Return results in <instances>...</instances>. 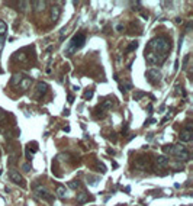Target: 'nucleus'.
<instances>
[{"label": "nucleus", "instance_id": "7", "mask_svg": "<svg viewBox=\"0 0 193 206\" xmlns=\"http://www.w3.org/2000/svg\"><path fill=\"white\" fill-rule=\"evenodd\" d=\"M9 177L10 180L13 183H16V184H20V186H25V180L24 177L19 174V171H16V170H12V171L9 173Z\"/></svg>", "mask_w": 193, "mask_h": 206}, {"label": "nucleus", "instance_id": "2", "mask_svg": "<svg viewBox=\"0 0 193 206\" xmlns=\"http://www.w3.org/2000/svg\"><path fill=\"white\" fill-rule=\"evenodd\" d=\"M86 42V35L83 32H79V34H75L73 36L70 42H68V47L66 48V54L67 55H73V54L77 51V49H80Z\"/></svg>", "mask_w": 193, "mask_h": 206}, {"label": "nucleus", "instance_id": "4", "mask_svg": "<svg viewBox=\"0 0 193 206\" xmlns=\"http://www.w3.org/2000/svg\"><path fill=\"white\" fill-rule=\"evenodd\" d=\"M145 77L148 78V82H150L151 84H158L161 80V73L158 71L157 68H151V70L147 71Z\"/></svg>", "mask_w": 193, "mask_h": 206}, {"label": "nucleus", "instance_id": "12", "mask_svg": "<svg viewBox=\"0 0 193 206\" xmlns=\"http://www.w3.org/2000/svg\"><path fill=\"white\" fill-rule=\"evenodd\" d=\"M55 193H57V196L60 197V199H66V197H67V190H66V187L61 186V184H58V186H57Z\"/></svg>", "mask_w": 193, "mask_h": 206}, {"label": "nucleus", "instance_id": "3", "mask_svg": "<svg viewBox=\"0 0 193 206\" xmlns=\"http://www.w3.org/2000/svg\"><path fill=\"white\" fill-rule=\"evenodd\" d=\"M171 155H174L180 160V161H187L190 160V154L186 148H184L182 144H177V145H171V148H170V153Z\"/></svg>", "mask_w": 193, "mask_h": 206}, {"label": "nucleus", "instance_id": "23", "mask_svg": "<svg viewBox=\"0 0 193 206\" xmlns=\"http://www.w3.org/2000/svg\"><path fill=\"white\" fill-rule=\"evenodd\" d=\"M29 168H31V167H29V164H25V166H24V170H25V171H29Z\"/></svg>", "mask_w": 193, "mask_h": 206}, {"label": "nucleus", "instance_id": "9", "mask_svg": "<svg viewBox=\"0 0 193 206\" xmlns=\"http://www.w3.org/2000/svg\"><path fill=\"white\" fill-rule=\"evenodd\" d=\"M35 193H36L38 197H41V199H44V200H51V195L47 192V189H44V187H36L35 189Z\"/></svg>", "mask_w": 193, "mask_h": 206}, {"label": "nucleus", "instance_id": "11", "mask_svg": "<svg viewBox=\"0 0 193 206\" xmlns=\"http://www.w3.org/2000/svg\"><path fill=\"white\" fill-rule=\"evenodd\" d=\"M156 163L158 167H167L169 166V158L165 157V155H158L156 158Z\"/></svg>", "mask_w": 193, "mask_h": 206}, {"label": "nucleus", "instance_id": "18", "mask_svg": "<svg viewBox=\"0 0 193 206\" xmlns=\"http://www.w3.org/2000/svg\"><path fill=\"white\" fill-rule=\"evenodd\" d=\"M68 186H70L73 190H77V189L80 187V182H79V180H71V182L68 183Z\"/></svg>", "mask_w": 193, "mask_h": 206}, {"label": "nucleus", "instance_id": "19", "mask_svg": "<svg viewBox=\"0 0 193 206\" xmlns=\"http://www.w3.org/2000/svg\"><path fill=\"white\" fill-rule=\"evenodd\" d=\"M137 48H138V42L137 41H134V42L129 44V47L127 48V51L128 53H131V51H134V49H137Z\"/></svg>", "mask_w": 193, "mask_h": 206}, {"label": "nucleus", "instance_id": "16", "mask_svg": "<svg viewBox=\"0 0 193 206\" xmlns=\"http://www.w3.org/2000/svg\"><path fill=\"white\" fill-rule=\"evenodd\" d=\"M32 5L36 6V7H35L36 10H44V9H45V5H47V3H45V2H32Z\"/></svg>", "mask_w": 193, "mask_h": 206}, {"label": "nucleus", "instance_id": "21", "mask_svg": "<svg viewBox=\"0 0 193 206\" xmlns=\"http://www.w3.org/2000/svg\"><path fill=\"white\" fill-rule=\"evenodd\" d=\"M144 96V93H137V95H134V99H135V100H138V99H139V97H142Z\"/></svg>", "mask_w": 193, "mask_h": 206}, {"label": "nucleus", "instance_id": "17", "mask_svg": "<svg viewBox=\"0 0 193 206\" xmlns=\"http://www.w3.org/2000/svg\"><path fill=\"white\" fill-rule=\"evenodd\" d=\"M22 78H24V76L22 74H15L13 76V78H12V84H18V83H20L22 82Z\"/></svg>", "mask_w": 193, "mask_h": 206}, {"label": "nucleus", "instance_id": "20", "mask_svg": "<svg viewBox=\"0 0 193 206\" xmlns=\"http://www.w3.org/2000/svg\"><path fill=\"white\" fill-rule=\"evenodd\" d=\"M92 96H93V90H87L84 93V99H90Z\"/></svg>", "mask_w": 193, "mask_h": 206}, {"label": "nucleus", "instance_id": "8", "mask_svg": "<svg viewBox=\"0 0 193 206\" xmlns=\"http://www.w3.org/2000/svg\"><path fill=\"white\" fill-rule=\"evenodd\" d=\"M148 166H150V161H148L147 157H138L137 160H135V167H137L138 170H141V171L147 170Z\"/></svg>", "mask_w": 193, "mask_h": 206}, {"label": "nucleus", "instance_id": "13", "mask_svg": "<svg viewBox=\"0 0 193 206\" xmlns=\"http://www.w3.org/2000/svg\"><path fill=\"white\" fill-rule=\"evenodd\" d=\"M60 13H61V9H60L58 6H54V7L51 9V19H52V22H57V20H58Z\"/></svg>", "mask_w": 193, "mask_h": 206}, {"label": "nucleus", "instance_id": "6", "mask_svg": "<svg viewBox=\"0 0 193 206\" xmlns=\"http://www.w3.org/2000/svg\"><path fill=\"white\" fill-rule=\"evenodd\" d=\"M6 32H7V25L5 20H0V53L5 47V41H6Z\"/></svg>", "mask_w": 193, "mask_h": 206}, {"label": "nucleus", "instance_id": "15", "mask_svg": "<svg viewBox=\"0 0 193 206\" xmlns=\"http://www.w3.org/2000/svg\"><path fill=\"white\" fill-rule=\"evenodd\" d=\"M87 200H89V196H87L86 192L77 193V202H79V203H84V202H87Z\"/></svg>", "mask_w": 193, "mask_h": 206}, {"label": "nucleus", "instance_id": "22", "mask_svg": "<svg viewBox=\"0 0 193 206\" xmlns=\"http://www.w3.org/2000/svg\"><path fill=\"white\" fill-rule=\"evenodd\" d=\"M74 102V97L71 96V95H68V103H73Z\"/></svg>", "mask_w": 193, "mask_h": 206}, {"label": "nucleus", "instance_id": "14", "mask_svg": "<svg viewBox=\"0 0 193 206\" xmlns=\"http://www.w3.org/2000/svg\"><path fill=\"white\" fill-rule=\"evenodd\" d=\"M31 84H32V80L26 77V78H22V82L19 83V87H20V89L25 91V90H28L29 87H31Z\"/></svg>", "mask_w": 193, "mask_h": 206}, {"label": "nucleus", "instance_id": "5", "mask_svg": "<svg viewBox=\"0 0 193 206\" xmlns=\"http://www.w3.org/2000/svg\"><path fill=\"white\" fill-rule=\"evenodd\" d=\"M193 135V131H192V125L187 124V126L184 128V129L180 131V134H179V139L182 141V142H190L192 141V137Z\"/></svg>", "mask_w": 193, "mask_h": 206}, {"label": "nucleus", "instance_id": "10", "mask_svg": "<svg viewBox=\"0 0 193 206\" xmlns=\"http://www.w3.org/2000/svg\"><path fill=\"white\" fill-rule=\"evenodd\" d=\"M36 91H38V96H44V95L48 91V84H47V83H44V82L38 83Z\"/></svg>", "mask_w": 193, "mask_h": 206}, {"label": "nucleus", "instance_id": "1", "mask_svg": "<svg viewBox=\"0 0 193 206\" xmlns=\"http://www.w3.org/2000/svg\"><path fill=\"white\" fill-rule=\"evenodd\" d=\"M170 48H171V44H170V41L165 36H156V38H152L148 42L145 51L152 53L154 55H157V57L160 58L161 62H164L167 60Z\"/></svg>", "mask_w": 193, "mask_h": 206}]
</instances>
